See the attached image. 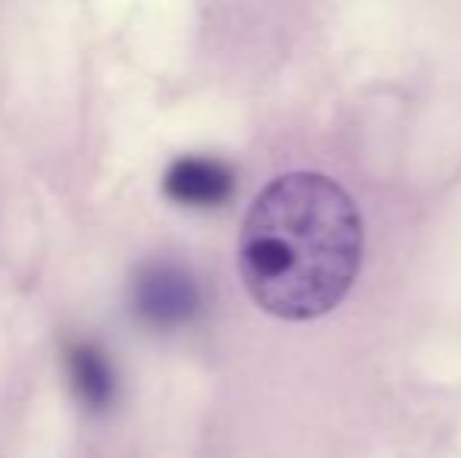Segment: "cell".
<instances>
[{"instance_id":"obj_3","label":"cell","mask_w":461,"mask_h":458,"mask_svg":"<svg viewBox=\"0 0 461 458\" xmlns=\"http://www.w3.org/2000/svg\"><path fill=\"white\" fill-rule=\"evenodd\" d=\"M236 176L217 157H179L164 176V192L183 208H220L232 195Z\"/></svg>"},{"instance_id":"obj_4","label":"cell","mask_w":461,"mask_h":458,"mask_svg":"<svg viewBox=\"0 0 461 458\" xmlns=\"http://www.w3.org/2000/svg\"><path fill=\"white\" fill-rule=\"evenodd\" d=\"M67 373L73 392L82 399V405L92 411H107L116 402V373L110 367L107 355L95 343H73L67 346Z\"/></svg>"},{"instance_id":"obj_1","label":"cell","mask_w":461,"mask_h":458,"mask_svg":"<svg viewBox=\"0 0 461 458\" xmlns=\"http://www.w3.org/2000/svg\"><path fill=\"white\" fill-rule=\"evenodd\" d=\"M361 251L365 229L348 192L323 173H285L245 214L239 274L267 314L314 320L348 295Z\"/></svg>"},{"instance_id":"obj_2","label":"cell","mask_w":461,"mask_h":458,"mask_svg":"<svg viewBox=\"0 0 461 458\" xmlns=\"http://www.w3.org/2000/svg\"><path fill=\"white\" fill-rule=\"evenodd\" d=\"M132 308L145 324L158 327V330L183 327L201 308L198 283L179 264L151 261L135 276Z\"/></svg>"}]
</instances>
